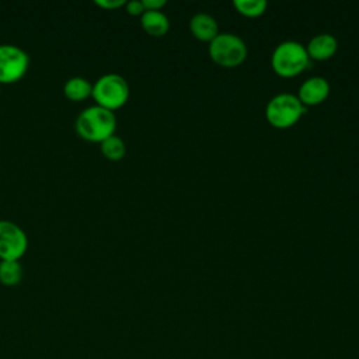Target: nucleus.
<instances>
[{"mask_svg":"<svg viewBox=\"0 0 359 359\" xmlns=\"http://www.w3.org/2000/svg\"><path fill=\"white\" fill-rule=\"evenodd\" d=\"M125 6H126V11L130 15H142L146 11L142 0H130Z\"/></svg>","mask_w":359,"mask_h":359,"instance_id":"16","label":"nucleus"},{"mask_svg":"<svg viewBox=\"0 0 359 359\" xmlns=\"http://www.w3.org/2000/svg\"><path fill=\"white\" fill-rule=\"evenodd\" d=\"M233 4L241 15L248 18L262 15L268 7L265 0H236Z\"/></svg>","mask_w":359,"mask_h":359,"instance_id":"15","label":"nucleus"},{"mask_svg":"<svg viewBox=\"0 0 359 359\" xmlns=\"http://www.w3.org/2000/svg\"><path fill=\"white\" fill-rule=\"evenodd\" d=\"M22 279V266L18 259L0 261V282L6 286L18 285Z\"/></svg>","mask_w":359,"mask_h":359,"instance_id":"13","label":"nucleus"},{"mask_svg":"<svg viewBox=\"0 0 359 359\" xmlns=\"http://www.w3.org/2000/svg\"><path fill=\"white\" fill-rule=\"evenodd\" d=\"M101 153L108 158V160H121L125 153H126V146H125V142L116 136V135H112L107 139H104L101 142Z\"/></svg>","mask_w":359,"mask_h":359,"instance_id":"14","label":"nucleus"},{"mask_svg":"<svg viewBox=\"0 0 359 359\" xmlns=\"http://www.w3.org/2000/svg\"><path fill=\"white\" fill-rule=\"evenodd\" d=\"M28 248L25 231L10 220H0V258L20 259Z\"/></svg>","mask_w":359,"mask_h":359,"instance_id":"7","label":"nucleus"},{"mask_svg":"<svg viewBox=\"0 0 359 359\" xmlns=\"http://www.w3.org/2000/svg\"><path fill=\"white\" fill-rule=\"evenodd\" d=\"M97 105L107 109L121 108L129 98V84L121 74L107 73L100 76L93 84V93Z\"/></svg>","mask_w":359,"mask_h":359,"instance_id":"5","label":"nucleus"},{"mask_svg":"<svg viewBox=\"0 0 359 359\" xmlns=\"http://www.w3.org/2000/svg\"><path fill=\"white\" fill-rule=\"evenodd\" d=\"M63 93L67 98H70L73 101H81V100L91 95L93 84L86 77L74 76V77H70L65 83Z\"/></svg>","mask_w":359,"mask_h":359,"instance_id":"12","label":"nucleus"},{"mask_svg":"<svg viewBox=\"0 0 359 359\" xmlns=\"http://www.w3.org/2000/svg\"><path fill=\"white\" fill-rule=\"evenodd\" d=\"M77 133L90 142H102L114 135L116 129V116L114 111L100 105H90L84 108L76 119Z\"/></svg>","mask_w":359,"mask_h":359,"instance_id":"1","label":"nucleus"},{"mask_svg":"<svg viewBox=\"0 0 359 359\" xmlns=\"http://www.w3.org/2000/svg\"><path fill=\"white\" fill-rule=\"evenodd\" d=\"M142 28L151 36H163L170 29L168 17L160 10H146L140 15Z\"/></svg>","mask_w":359,"mask_h":359,"instance_id":"11","label":"nucleus"},{"mask_svg":"<svg viewBox=\"0 0 359 359\" xmlns=\"http://www.w3.org/2000/svg\"><path fill=\"white\" fill-rule=\"evenodd\" d=\"M189 29L194 38L202 42H212L219 35L217 21L206 13H198L192 15L189 21Z\"/></svg>","mask_w":359,"mask_h":359,"instance_id":"10","label":"nucleus"},{"mask_svg":"<svg viewBox=\"0 0 359 359\" xmlns=\"http://www.w3.org/2000/svg\"><path fill=\"white\" fill-rule=\"evenodd\" d=\"M95 4L102 8H118L121 6H125V0H95Z\"/></svg>","mask_w":359,"mask_h":359,"instance_id":"17","label":"nucleus"},{"mask_svg":"<svg viewBox=\"0 0 359 359\" xmlns=\"http://www.w3.org/2000/svg\"><path fill=\"white\" fill-rule=\"evenodd\" d=\"M209 56L210 59L226 69L237 67L247 57V45L236 34L219 32V35L209 42Z\"/></svg>","mask_w":359,"mask_h":359,"instance_id":"4","label":"nucleus"},{"mask_svg":"<svg viewBox=\"0 0 359 359\" xmlns=\"http://www.w3.org/2000/svg\"><path fill=\"white\" fill-rule=\"evenodd\" d=\"M144 10H160L165 6V0H142Z\"/></svg>","mask_w":359,"mask_h":359,"instance_id":"18","label":"nucleus"},{"mask_svg":"<svg viewBox=\"0 0 359 359\" xmlns=\"http://www.w3.org/2000/svg\"><path fill=\"white\" fill-rule=\"evenodd\" d=\"M28 53L13 43L0 45V84L20 80L28 70Z\"/></svg>","mask_w":359,"mask_h":359,"instance_id":"6","label":"nucleus"},{"mask_svg":"<svg viewBox=\"0 0 359 359\" xmlns=\"http://www.w3.org/2000/svg\"><path fill=\"white\" fill-rule=\"evenodd\" d=\"M306 107L300 102L297 95L290 93H280L272 97L265 108L266 121L278 129L293 126L304 115Z\"/></svg>","mask_w":359,"mask_h":359,"instance_id":"3","label":"nucleus"},{"mask_svg":"<svg viewBox=\"0 0 359 359\" xmlns=\"http://www.w3.org/2000/svg\"><path fill=\"white\" fill-rule=\"evenodd\" d=\"M337 49H338L337 38L325 32L313 36L306 46L309 57L314 60H328L335 55Z\"/></svg>","mask_w":359,"mask_h":359,"instance_id":"9","label":"nucleus"},{"mask_svg":"<svg viewBox=\"0 0 359 359\" xmlns=\"http://www.w3.org/2000/svg\"><path fill=\"white\" fill-rule=\"evenodd\" d=\"M310 63L306 46L296 41H283L272 52V70L280 77H294L306 70Z\"/></svg>","mask_w":359,"mask_h":359,"instance_id":"2","label":"nucleus"},{"mask_svg":"<svg viewBox=\"0 0 359 359\" xmlns=\"http://www.w3.org/2000/svg\"><path fill=\"white\" fill-rule=\"evenodd\" d=\"M328 95H330V83L324 77L314 76L302 83L297 98L307 108V107H314L321 104L323 101L327 100Z\"/></svg>","mask_w":359,"mask_h":359,"instance_id":"8","label":"nucleus"}]
</instances>
